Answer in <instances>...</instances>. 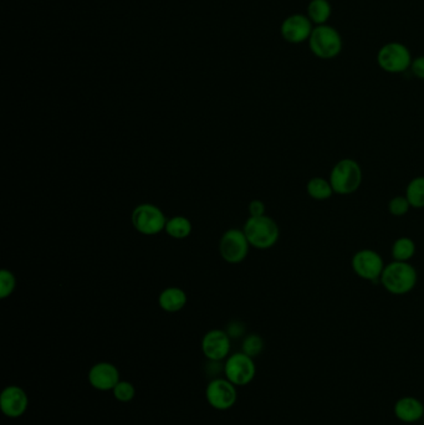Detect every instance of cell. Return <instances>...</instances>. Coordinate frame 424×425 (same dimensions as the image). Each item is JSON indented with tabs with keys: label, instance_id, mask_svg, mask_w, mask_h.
<instances>
[{
	"label": "cell",
	"instance_id": "cell-29",
	"mask_svg": "<svg viewBox=\"0 0 424 425\" xmlns=\"http://www.w3.org/2000/svg\"><path fill=\"white\" fill-rule=\"evenodd\" d=\"M423 419H424V418H423Z\"/></svg>",
	"mask_w": 424,
	"mask_h": 425
},
{
	"label": "cell",
	"instance_id": "cell-26",
	"mask_svg": "<svg viewBox=\"0 0 424 425\" xmlns=\"http://www.w3.org/2000/svg\"><path fill=\"white\" fill-rule=\"evenodd\" d=\"M225 332L229 334L231 338H238V337H242L244 332H245V326H244L242 322L233 321L228 325Z\"/></svg>",
	"mask_w": 424,
	"mask_h": 425
},
{
	"label": "cell",
	"instance_id": "cell-27",
	"mask_svg": "<svg viewBox=\"0 0 424 425\" xmlns=\"http://www.w3.org/2000/svg\"><path fill=\"white\" fill-rule=\"evenodd\" d=\"M248 209L249 212H250V217H260V215H265L267 207H265L264 201L254 199V201L249 203Z\"/></svg>",
	"mask_w": 424,
	"mask_h": 425
},
{
	"label": "cell",
	"instance_id": "cell-22",
	"mask_svg": "<svg viewBox=\"0 0 424 425\" xmlns=\"http://www.w3.org/2000/svg\"><path fill=\"white\" fill-rule=\"evenodd\" d=\"M242 352L248 354L249 357L255 359L258 357L264 350V340L259 334H251L247 336L242 341Z\"/></svg>",
	"mask_w": 424,
	"mask_h": 425
},
{
	"label": "cell",
	"instance_id": "cell-8",
	"mask_svg": "<svg viewBox=\"0 0 424 425\" xmlns=\"http://www.w3.org/2000/svg\"><path fill=\"white\" fill-rule=\"evenodd\" d=\"M351 266L358 278L366 281H380L386 264L376 250L361 249L352 256Z\"/></svg>",
	"mask_w": 424,
	"mask_h": 425
},
{
	"label": "cell",
	"instance_id": "cell-13",
	"mask_svg": "<svg viewBox=\"0 0 424 425\" xmlns=\"http://www.w3.org/2000/svg\"><path fill=\"white\" fill-rule=\"evenodd\" d=\"M29 407V398L23 388L18 386L6 387L0 395V408L1 412L8 418L17 419L24 415Z\"/></svg>",
	"mask_w": 424,
	"mask_h": 425
},
{
	"label": "cell",
	"instance_id": "cell-3",
	"mask_svg": "<svg viewBox=\"0 0 424 425\" xmlns=\"http://www.w3.org/2000/svg\"><path fill=\"white\" fill-rule=\"evenodd\" d=\"M242 231L250 246L255 249H270L278 243L280 237L279 225L267 214L260 217H250L245 221Z\"/></svg>",
	"mask_w": 424,
	"mask_h": 425
},
{
	"label": "cell",
	"instance_id": "cell-19",
	"mask_svg": "<svg viewBox=\"0 0 424 425\" xmlns=\"http://www.w3.org/2000/svg\"><path fill=\"white\" fill-rule=\"evenodd\" d=\"M192 229H193V226H192V223L188 218L177 215V217H173V218L167 220L164 231L170 237L177 239V240H182V239H186L192 234Z\"/></svg>",
	"mask_w": 424,
	"mask_h": 425
},
{
	"label": "cell",
	"instance_id": "cell-28",
	"mask_svg": "<svg viewBox=\"0 0 424 425\" xmlns=\"http://www.w3.org/2000/svg\"><path fill=\"white\" fill-rule=\"evenodd\" d=\"M411 71L419 80H424V55L413 59Z\"/></svg>",
	"mask_w": 424,
	"mask_h": 425
},
{
	"label": "cell",
	"instance_id": "cell-25",
	"mask_svg": "<svg viewBox=\"0 0 424 425\" xmlns=\"http://www.w3.org/2000/svg\"><path fill=\"white\" fill-rule=\"evenodd\" d=\"M112 392H114V397L116 399L121 403H128L132 401L136 395L134 384L127 381H120Z\"/></svg>",
	"mask_w": 424,
	"mask_h": 425
},
{
	"label": "cell",
	"instance_id": "cell-15",
	"mask_svg": "<svg viewBox=\"0 0 424 425\" xmlns=\"http://www.w3.org/2000/svg\"><path fill=\"white\" fill-rule=\"evenodd\" d=\"M394 415L403 423H417L424 418V404L416 397H402L394 404Z\"/></svg>",
	"mask_w": 424,
	"mask_h": 425
},
{
	"label": "cell",
	"instance_id": "cell-1",
	"mask_svg": "<svg viewBox=\"0 0 424 425\" xmlns=\"http://www.w3.org/2000/svg\"><path fill=\"white\" fill-rule=\"evenodd\" d=\"M380 282L391 295L403 296L412 291L417 285L418 273L411 262L394 260L386 264Z\"/></svg>",
	"mask_w": 424,
	"mask_h": 425
},
{
	"label": "cell",
	"instance_id": "cell-24",
	"mask_svg": "<svg viewBox=\"0 0 424 425\" xmlns=\"http://www.w3.org/2000/svg\"><path fill=\"white\" fill-rule=\"evenodd\" d=\"M411 204L406 198V195H396L388 201V212L394 217H405L411 209Z\"/></svg>",
	"mask_w": 424,
	"mask_h": 425
},
{
	"label": "cell",
	"instance_id": "cell-20",
	"mask_svg": "<svg viewBox=\"0 0 424 425\" xmlns=\"http://www.w3.org/2000/svg\"><path fill=\"white\" fill-rule=\"evenodd\" d=\"M417 246L414 240L408 237H400L394 242L391 249V254L396 262H409L413 256L416 255Z\"/></svg>",
	"mask_w": 424,
	"mask_h": 425
},
{
	"label": "cell",
	"instance_id": "cell-21",
	"mask_svg": "<svg viewBox=\"0 0 424 425\" xmlns=\"http://www.w3.org/2000/svg\"><path fill=\"white\" fill-rule=\"evenodd\" d=\"M406 198L409 201L411 207L414 209L424 208V177L419 176L413 178L407 184Z\"/></svg>",
	"mask_w": 424,
	"mask_h": 425
},
{
	"label": "cell",
	"instance_id": "cell-4",
	"mask_svg": "<svg viewBox=\"0 0 424 425\" xmlns=\"http://www.w3.org/2000/svg\"><path fill=\"white\" fill-rule=\"evenodd\" d=\"M309 49L321 60H333L344 49V40L337 29L330 25H317L310 37Z\"/></svg>",
	"mask_w": 424,
	"mask_h": 425
},
{
	"label": "cell",
	"instance_id": "cell-12",
	"mask_svg": "<svg viewBox=\"0 0 424 425\" xmlns=\"http://www.w3.org/2000/svg\"><path fill=\"white\" fill-rule=\"evenodd\" d=\"M202 351L208 361L220 362L231 352V337L223 329H211L202 340Z\"/></svg>",
	"mask_w": 424,
	"mask_h": 425
},
{
	"label": "cell",
	"instance_id": "cell-6",
	"mask_svg": "<svg viewBox=\"0 0 424 425\" xmlns=\"http://www.w3.org/2000/svg\"><path fill=\"white\" fill-rule=\"evenodd\" d=\"M132 225L134 229L145 237H154L162 233L168 219L154 204L143 203L134 208L132 212Z\"/></svg>",
	"mask_w": 424,
	"mask_h": 425
},
{
	"label": "cell",
	"instance_id": "cell-23",
	"mask_svg": "<svg viewBox=\"0 0 424 425\" xmlns=\"http://www.w3.org/2000/svg\"><path fill=\"white\" fill-rule=\"evenodd\" d=\"M17 287V279L10 270L3 269L0 271V298L12 296V292Z\"/></svg>",
	"mask_w": 424,
	"mask_h": 425
},
{
	"label": "cell",
	"instance_id": "cell-2",
	"mask_svg": "<svg viewBox=\"0 0 424 425\" xmlns=\"http://www.w3.org/2000/svg\"><path fill=\"white\" fill-rule=\"evenodd\" d=\"M328 181L335 195H351L357 192L364 182V170L355 159H339L330 172Z\"/></svg>",
	"mask_w": 424,
	"mask_h": 425
},
{
	"label": "cell",
	"instance_id": "cell-18",
	"mask_svg": "<svg viewBox=\"0 0 424 425\" xmlns=\"http://www.w3.org/2000/svg\"><path fill=\"white\" fill-rule=\"evenodd\" d=\"M333 6L328 0H310L308 6V17L312 24H328V19L331 18Z\"/></svg>",
	"mask_w": 424,
	"mask_h": 425
},
{
	"label": "cell",
	"instance_id": "cell-16",
	"mask_svg": "<svg viewBox=\"0 0 424 425\" xmlns=\"http://www.w3.org/2000/svg\"><path fill=\"white\" fill-rule=\"evenodd\" d=\"M188 298L184 290L179 287H167L164 291L159 293L158 298V305L162 310L170 314H176L184 309V306L187 305Z\"/></svg>",
	"mask_w": 424,
	"mask_h": 425
},
{
	"label": "cell",
	"instance_id": "cell-17",
	"mask_svg": "<svg viewBox=\"0 0 424 425\" xmlns=\"http://www.w3.org/2000/svg\"><path fill=\"white\" fill-rule=\"evenodd\" d=\"M306 192L310 198L319 201H328L335 195L330 181L322 177L311 178L306 184Z\"/></svg>",
	"mask_w": 424,
	"mask_h": 425
},
{
	"label": "cell",
	"instance_id": "cell-5",
	"mask_svg": "<svg viewBox=\"0 0 424 425\" xmlns=\"http://www.w3.org/2000/svg\"><path fill=\"white\" fill-rule=\"evenodd\" d=\"M412 54L405 44H385L377 53V64L385 73H402L411 69Z\"/></svg>",
	"mask_w": 424,
	"mask_h": 425
},
{
	"label": "cell",
	"instance_id": "cell-9",
	"mask_svg": "<svg viewBox=\"0 0 424 425\" xmlns=\"http://www.w3.org/2000/svg\"><path fill=\"white\" fill-rule=\"evenodd\" d=\"M225 378L236 387L247 386L254 379L256 373L254 359L244 352L234 353L229 356L224 365Z\"/></svg>",
	"mask_w": 424,
	"mask_h": 425
},
{
	"label": "cell",
	"instance_id": "cell-7",
	"mask_svg": "<svg viewBox=\"0 0 424 425\" xmlns=\"http://www.w3.org/2000/svg\"><path fill=\"white\" fill-rule=\"evenodd\" d=\"M248 239L240 229H229L225 231L219 242V253L223 260L231 265L240 264L249 254Z\"/></svg>",
	"mask_w": 424,
	"mask_h": 425
},
{
	"label": "cell",
	"instance_id": "cell-11",
	"mask_svg": "<svg viewBox=\"0 0 424 425\" xmlns=\"http://www.w3.org/2000/svg\"><path fill=\"white\" fill-rule=\"evenodd\" d=\"M314 28L315 26L308 15L292 14L283 21L280 33L285 42L290 44H301L309 42Z\"/></svg>",
	"mask_w": 424,
	"mask_h": 425
},
{
	"label": "cell",
	"instance_id": "cell-14",
	"mask_svg": "<svg viewBox=\"0 0 424 425\" xmlns=\"http://www.w3.org/2000/svg\"><path fill=\"white\" fill-rule=\"evenodd\" d=\"M89 382L92 388L100 392L114 390L117 383L120 382V371L112 363L100 362L92 365L89 372Z\"/></svg>",
	"mask_w": 424,
	"mask_h": 425
},
{
	"label": "cell",
	"instance_id": "cell-10",
	"mask_svg": "<svg viewBox=\"0 0 424 425\" xmlns=\"http://www.w3.org/2000/svg\"><path fill=\"white\" fill-rule=\"evenodd\" d=\"M206 401L217 410H228L238 399L236 387L227 378H215L208 383L206 389Z\"/></svg>",
	"mask_w": 424,
	"mask_h": 425
}]
</instances>
